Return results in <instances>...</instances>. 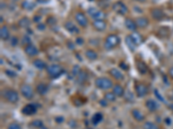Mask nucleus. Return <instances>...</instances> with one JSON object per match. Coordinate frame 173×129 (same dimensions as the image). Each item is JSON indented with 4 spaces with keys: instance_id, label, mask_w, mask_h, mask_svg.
Instances as JSON below:
<instances>
[{
    "instance_id": "obj_1",
    "label": "nucleus",
    "mask_w": 173,
    "mask_h": 129,
    "mask_svg": "<svg viewBox=\"0 0 173 129\" xmlns=\"http://www.w3.org/2000/svg\"><path fill=\"white\" fill-rule=\"evenodd\" d=\"M1 97L9 103L15 104L19 100L18 92L12 88H4L1 91Z\"/></svg>"
},
{
    "instance_id": "obj_2",
    "label": "nucleus",
    "mask_w": 173,
    "mask_h": 129,
    "mask_svg": "<svg viewBox=\"0 0 173 129\" xmlns=\"http://www.w3.org/2000/svg\"><path fill=\"white\" fill-rule=\"evenodd\" d=\"M94 84L98 89L102 91H108L110 89H113L114 87V82L110 78L106 77L97 78L94 81Z\"/></svg>"
},
{
    "instance_id": "obj_3",
    "label": "nucleus",
    "mask_w": 173,
    "mask_h": 129,
    "mask_svg": "<svg viewBox=\"0 0 173 129\" xmlns=\"http://www.w3.org/2000/svg\"><path fill=\"white\" fill-rule=\"evenodd\" d=\"M46 71L48 76L52 78V79H55V78H59L62 73H63V68L60 66V65H56V64H52V65H49L48 66V67L46 68Z\"/></svg>"
},
{
    "instance_id": "obj_4",
    "label": "nucleus",
    "mask_w": 173,
    "mask_h": 129,
    "mask_svg": "<svg viewBox=\"0 0 173 129\" xmlns=\"http://www.w3.org/2000/svg\"><path fill=\"white\" fill-rule=\"evenodd\" d=\"M119 43V38L118 35L114 34H110L106 36V40H105V43H104V47L106 50H110L113 49L115 47H117Z\"/></svg>"
},
{
    "instance_id": "obj_5",
    "label": "nucleus",
    "mask_w": 173,
    "mask_h": 129,
    "mask_svg": "<svg viewBox=\"0 0 173 129\" xmlns=\"http://www.w3.org/2000/svg\"><path fill=\"white\" fill-rule=\"evenodd\" d=\"M20 93L27 100H31L34 97L35 95L34 90L32 89V87L30 85H29V84H26V83L21 85V87H20Z\"/></svg>"
},
{
    "instance_id": "obj_6",
    "label": "nucleus",
    "mask_w": 173,
    "mask_h": 129,
    "mask_svg": "<svg viewBox=\"0 0 173 129\" xmlns=\"http://www.w3.org/2000/svg\"><path fill=\"white\" fill-rule=\"evenodd\" d=\"M134 91H135V94L138 97H145L149 92L148 87L144 83L141 82H137L135 83Z\"/></svg>"
},
{
    "instance_id": "obj_7",
    "label": "nucleus",
    "mask_w": 173,
    "mask_h": 129,
    "mask_svg": "<svg viewBox=\"0 0 173 129\" xmlns=\"http://www.w3.org/2000/svg\"><path fill=\"white\" fill-rule=\"evenodd\" d=\"M113 11L116 12L117 14H119V15L125 16V15H127V12H128V8H127V6L123 2L117 1L113 5Z\"/></svg>"
},
{
    "instance_id": "obj_8",
    "label": "nucleus",
    "mask_w": 173,
    "mask_h": 129,
    "mask_svg": "<svg viewBox=\"0 0 173 129\" xmlns=\"http://www.w3.org/2000/svg\"><path fill=\"white\" fill-rule=\"evenodd\" d=\"M88 12L94 20H104L106 17V14L105 12L102 11H98L95 8H89L88 10Z\"/></svg>"
},
{
    "instance_id": "obj_9",
    "label": "nucleus",
    "mask_w": 173,
    "mask_h": 129,
    "mask_svg": "<svg viewBox=\"0 0 173 129\" xmlns=\"http://www.w3.org/2000/svg\"><path fill=\"white\" fill-rule=\"evenodd\" d=\"M75 19L76 21V23L79 24L82 28H86L88 26V18L86 16V15L81 11H77L75 14Z\"/></svg>"
},
{
    "instance_id": "obj_10",
    "label": "nucleus",
    "mask_w": 173,
    "mask_h": 129,
    "mask_svg": "<svg viewBox=\"0 0 173 129\" xmlns=\"http://www.w3.org/2000/svg\"><path fill=\"white\" fill-rule=\"evenodd\" d=\"M21 111L24 115L31 116V115H34L37 112V106L35 104H33V103H29V104H26L24 107H23Z\"/></svg>"
},
{
    "instance_id": "obj_11",
    "label": "nucleus",
    "mask_w": 173,
    "mask_h": 129,
    "mask_svg": "<svg viewBox=\"0 0 173 129\" xmlns=\"http://www.w3.org/2000/svg\"><path fill=\"white\" fill-rule=\"evenodd\" d=\"M64 28L71 35H78L80 33V29H78V27L70 21H68L64 24Z\"/></svg>"
},
{
    "instance_id": "obj_12",
    "label": "nucleus",
    "mask_w": 173,
    "mask_h": 129,
    "mask_svg": "<svg viewBox=\"0 0 173 129\" xmlns=\"http://www.w3.org/2000/svg\"><path fill=\"white\" fill-rule=\"evenodd\" d=\"M24 53L28 56H30V57H34V56L38 54L39 51L36 48V47L34 46L33 44H29V45L25 46V47H24Z\"/></svg>"
},
{
    "instance_id": "obj_13",
    "label": "nucleus",
    "mask_w": 173,
    "mask_h": 129,
    "mask_svg": "<svg viewBox=\"0 0 173 129\" xmlns=\"http://www.w3.org/2000/svg\"><path fill=\"white\" fill-rule=\"evenodd\" d=\"M109 74L111 75L112 78H114L115 80H118V81H122L125 78L123 73L119 70V69H117V68H112V69H110L109 70Z\"/></svg>"
},
{
    "instance_id": "obj_14",
    "label": "nucleus",
    "mask_w": 173,
    "mask_h": 129,
    "mask_svg": "<svg viewBox=\"0 0 173 129\" xmlns=\"http://www.w3.org/2000/svg\"><path fill=\"white\" fill-rule=\"evenodd\" d=\"M131 113H132V115L133 119L136 121H138V122H142V121H144L145 120V115L139 109H138V108H133L131 111Z\"/></svg>"
},
{
    "instance_id": "obj_15",
    "label": "nucleus",
    "mask_w": 173,
    "mask_h": 129,
    "mask_svg": "<svg viewBox=\"0 0 173 129\" xmlns=\"http://www.w3.org/2000/svg\"><path fill=\"white\" fill-rule=\"evenodd\" d=\"M145 107H146V108L150 112H155V111L158 110V108H159V103L155 100H153V99H148V100L145 101Z\"/></svg>"
},
{
    "instance_id": "obj_16",
    "label": "nucleus",
    "mask_w": 173,
    "mask_h": 129,
    "mask_svg": "<svg viewBox=\"0 0 173 129\" xmlns=\"http://www.w3.org/2000/svg\"><path fill=\"white\" fill-rule=\"evenodd\" d=\"M48 91V86L47 85L46 83H39L36 87H35V91L37 94H39L40 96H44L47 94Z\"/></svg>"
},
{
    "instance_id": "obj_17",
    "label": "nucleus",
    "mask_w": 173,
    "mask_h": 129,
    "mask_svg": "<svg viewBox=\"0 0 173 129\" xmlns=\"http://www.w3.org/2000/svg\"><path fill=\"white\" fill-rule=\"evenodd\" d=\"M112 90H113V92L114 93V95H115L117 97H122V96H125V93H126L124 88L119 83L114 84Z\"/></svg>"
},
{
    "instance_id": "obj_18",
    "label": "nucleus",
    "mask_w": 173,
    "mask_h": 129,
    "mask_svg": "<svg viewBox=\"0 0 173 129\" xmlns=\"http://www.w3.org/2000/svg\"><path fill=\"white\" fill-rule=\"evenodd\" d=\"M92 25L98 31H104L106 28V24L104 20H94L93 22Z\"/></svg>"
},
{
    "instance_id": "obj_19",
    "label": "nucleus",
    "mask_w": 173,
    "mask_h": 129,
    "mask_svg": "<svg viewBox=\"0 0 173 129\" xmlns=\"http://www.w3.org/2000/svg\"><path fill=\"white\" fill-rule=\"evenodd\" d=\"M151 15L152 18L155 19V20H157V21H160V20H162V19L164 18V16L163 11L160 10V9H158V8L152 9V10L151 11Z\"/></svg>"
},
{
    "instance_id": "obj_20",
    "label": "nucleus",
    "mask_w": 173,
    "mask_h": 129,
    "mask_svg": "<svg viewBox=\"0 0 173 129\" xmlns=\"http://www.w3.org/2000/svg\"><path fill=\"white\" fill-rule=\"evenodd\" d=\"M135 23L137 24V27L140 29H145L149 25V20L145 16H140L135 20Z\"/></svg>"
},
{
    "instance_id": "obj_21",
    "label": "nucleus",
    "mask_w": 173,
    "mask_h": 129,
    "mask_svg": "<svg viewBox=\"0 0 173 129\" xmlns=\"http://www.w3.org/2000/svg\"><path fill=\"white\" fill-rule=\"evenodd\" d=\"M136 67H137V70L138 71V72L140 74H146L147 71H148V67L141 60H136Z\"/></svg>"
},
{
    "instance_id": "obj_22",
    "label": "nucleus",
    "mask_w": 173,
    "mask_h": 129,
    "mask_svg": "<svg viewBox=\"0 0 173 129\" xmlns=\"http://www.w3.org/2000/svg\"><path fill=\"white\" fill-rule=\"evenodd\" d=\"M0 38L4 41H6L10 38V30L6 25L2 26L0 29Z\"/></svg>"
},
{
    "instance_id": "obj_23",
    "label": "nucleus",
    "mask_w": 173,
    "mask_h": 129,
    "mask_svg": "<svg viewBox=\"0 0 173 129\" xmlns=\"http://www.w3.org/2000/svg\"><path fill=\"white\" fill-rule=\"evenodd\" d=\"M125 25H126L127 29L130 30V31H132V32H134L137 29V24L135 23V21H133L131 18H126V20H125Z\"/></svg>"
},
{
    "instance_id": "obj_24",
    "label": "nucleus",
    "mask_w": 173,
    "mask_h": 129,
    "mask_svg": "<svg viewBox=\"0 0 173 129\" xmlns=\"http://www.w3.org/2000/svg\"><path fill=\"white\" fill-rule=\"evenodd\" d=\"M21 7L23 9H24V10L31 11L35 7V3L33 2V1H31V0H24L21 4Z\"/></svg>"
},
{
    "instance_id": "obj_25",
    "label": "nucleus",
    "mask_w": 173,
    "mask_h": 129,
    "mask_svg": "<svg viewBox=\"0 0 173 129\" xmlns=\"http://www.w3.org/2000/svg\"><path fill=\"white\" fill-rule=\"evenodd\" d=\"M18 26L20 28H23V29H29L30 24H31V21L29 17L27 16H24V17H22L19 21H18Z\"/></svg>"
},
{
    "instance_id": "obj_26",
    "label": "nucleus",
    "mask_w": 173,
    "mask_h": 129,
    "mask_svg": "<svg viewBox=\"0 0 173 129\" xmlns=\"http://www.w3.org/2000/svg\"><path fill=\"white\" fill-rule=\"evenodd\" d=\"M125 41H126V44H127V47L130 49L131 52H134L135 49H136V47L137 45L135 44V42L133 41L132 38L131 37V35H127L125 39Z\"/></svg>"
},
{
    "instance_id": "obj_27",
    "label": "nucleus",
    "mask_w": 173,
    "mask_h": 129,
    "mask_svg": "<svg viewBox=\"0 0 173 129\" xmlns=\"http://www.w3.org/2000/svg\"><path fill=\"white\" fill-rule=\"evenodd\" d=\"M32 64H33V66H34L35 68H37L39 70H43V69H46L47 67H48L46 63L43 60H42V59H34L33 62H32Z\"/></svg>"
},
{
    "instance_id": "obj_28",
    "label": "nucleus",
    "mask_w": 173,
    "mask_h": 129,
    "mask_svg": "<svg viewBox=\"0 0 173 129\" xmlns=\"http://www.w3.org/2000/svg\"><path fill=\"white\" fill-rule=\"evenodd\" d=\"M131 37L132 38V40H133V41L135 42V44L138 46V45H140L142 42H143V38H142V36L141 35L138 33L137 31H134V32H132V34L131 35Z\"/></svg>"
},
{
    "instance_id": "obj_29",
    "label": "nucleus",
    "mask_w": 173,
    "mask_h": 129,
    "mask_svg": "<svg viewBox=\"0 0 173 129\" xmlns=\"http://www.w3.org/2000/svg\"><path fill=\"white\" fill-rule=\"evenodd\" d=\"M85 55L89 60H95L98 58V53L93 49H88L85 52Z\"/></svg>"
},
{
    "instance_id": "obj_30",
    "label": "nucleus",
    "mask_w": 173,
    "mask_h": 129,
    "mask_svg": "<svg viewBox=\"0 0 173 129\" xmlns=\"http://www.w3.org/2000/svg\"><path fill=\"white\" fill-rule=\"evenodd\" d=\"M116 96L114 93L113 91H108V92H106L104 94V99L106 101H107L108 103H114L116 101Z\"/></svg>"
},
{
    "instance_id": "obj_31",
    "label": "nucleus",
    "mask_w": 173,
    "mask_h": 129,
    "mask_svg": "<svg viewBox=\"0 0 173 129\" xmlns=\"http://www.w3.org/2000/svg\"><path fill=\"white\" fill-rule=\"evenodd\" d=\"M102 119H103V115H102V114L101 113V112H97V113H95L93 115L92 117V122L93 125H97V124H99L101 120H102Z\"/></svg>"
},
{
    "instance_id": "obj_32",
    "label": "nucleus",
    "mask_w": 173,
    "mask_h": 129,
    "mask_svg": "<svg viewBox=\"0 0 173 129\" xmlns=\"http://www.w3.org/2000/svg\"><path fill=\"white\" fill-rule=\"evenodd\" d=\"M143 129H161L156 123L152 121H145L143 124Z\"/></svg>"
},
{
    "instance_id": "obj_33",
    "label": "nucleus",
    "mask_w": 173,
    "mask_h": 129,
    "mask_svg": "<svg viewBox=\"0 0 173 129\" xmlns=\"http://www.w3.org/2000/svg\"><path fill=\"white\" fill-rule=\"evenodd\" d=\"M87 78H88V75L86 73L85 71H80V73L78 74L77 76V79H78V82L80 83H83L87 81Z\"/></svg>"
},
{
    "instance_id": "obj_34",
    "label": "nucleus",
    "mask_w": 173,
    "mask_h": 129,
    "mask_svg": "<svg viewBox=\"0 0 173 129\" xmlns=\"http://www.w3.org/2000/svg\"><path fill=\"white\" fill-rule=\"evenodd\" d=\"M30 126H32V128H43V123L41 120H34L33 121L30 122Z\"/></svg>"
},
{
    "instance_id": "obj_35",
    "label": "nucleus",
    "mask_w": 173,
    "mask_h": 129,
    "mask_svg": "<svg viewBox=\"0 0 173 129\" xmlns=\"http://www.w3.org/2000/svg\"><path fill=\"white\" fill-rule=\"evenodd\" d=\"M10 42L12 47H16L18 44V38L17 36H12L10 39Z\"/></svg>"
},
{
    "instance_id": "obj_36",
    "label": "nucleus",
    "mask_w": 173,
    "mask_h": 129,
    "mask_svg": "<svg viewBox=\"0 0 173 129\" xmlns=\"http://www.w3.org/2000/svg\"><path fill=\"white\" fill-rule=\"evenodd\" d=\"M80 71H81V68L79 67V66H75L74 67H73V70H72V73H73V75L74 76H75V77H77L78 76V74L80 73Z\"/></svg>"
},
{
    "instance_id": "obj_37",
    "label": "nucleus",
    "mask_w": 173,
    "mask_h": 129,
    "mask_svg": "<svg viewBox=\"0 0 173 129\" xmlns=\"http://www.w3.org/2000/svg\"><path fill=\"white\" fill-rule=\"evenodd\" d=\"M22 43H23V45L25 44L26 46H27V45H29V44H31V41H30V38L29 36H27V35L23 36V40H22Z\"/></svg>"
},
{
    "instance_id": "obj_38",
    "label": "nucleus",
    "mask_w": 173,
    "mask_h": 129,
    "mask_svg": "<svg viewBox=\"0 0 173 129\" xmlns=\"http://www.w3.org/2000/svg\"><path fill=\"white\" fill-rule=\"evenodd\" d=\"M154 95L156 96V97H157L158 99H159V100L162 101V102H164V97H163L161 95H160V93L159 92V91H158V90H155V91H154Z\"/></svg>"
},
{
    "instance_id": "obj_39",
    "label": "nucleus",
    "mask_w": 173,
    "mask_h": 129,
    "mask_svg": "<svg viewBox=\"0 0 173 129\" xmlns=\"http://www.w3.org/2000/svg\"><path fill=\"white\" fill-rule=\"evenodd\" d=\"M8 129H20V126H19V124L14 122V123H12V124L9 126Z\"/></svg>"
},
{
    "instance_id": "obj_40",
    "label": "nucleus",
    "mask_w": 173,
    "mask_h": 129,
    "mask_svg": "<svg viewBox=\"0 0 173 129\" xmlns=\"http://www.w3.org/2000/svg\"><path fill=\"white\" fill-rule=\"evenodd\" d=\"M75 43L77 45H83L84 44V40L82 37H77L76 40H75Z\"/></svg>"
},
{
    "instance_id": "obj_41",
    "label": "nucleus",
    "mask_w": 173,
    "mask_h": 129,
    "mask_svg": "<svg viewBox=\"0 0 173 129\" xmlns=\"http://www.w3.org/2000/svg\"><path fill=\"white\" fill-rule=\"evenodd\" d=\"M36 28L38 29V30H41V31H43L44 29H45V28H46V26H45V24H37V26H36Z\"/></svg>"
},
{
    "instance_id": "obj_42",
    "label": "nucleus",
    "mask_w": 173,
    "mask_h": 129,
    "mask_svg": "<svg viewBox=\"0 0 173 129\" xmlns=\"http://www.w3.org/2000/svg\"><path fill=\"white\" fill-rule=\"evenodd\" d=\"M41 19H42V17H41L40 16H35L34 18H33L34 22L37 23V24H40V22H41Z\"/></svg>"
},
{
    "instance_id": "obj_43",
    "label": "nucleus",
    "mask_w": 173,
    "mask_h": 129,
    "mask_svg": "<svg viewBox=\"0 0 173 129\" xmlns=\"http://www.w3.org/2000/svg\"><path fill=\"white\" fill-rule=\"evenodd\" d=\"M107 103H108V102H107V101H106L104 98L101 100V101H100V104H101V105H102V107H106V106L107 105Z\"/></svg>"
},
{
    "instance_id": "obj_44",
    "label": "nucleus",
    "mask_w": 173,
    "mask_h": 129,
    "mask_svg": "<svg viewBox=\"0 0 173 129\" xmlns=\"http://www.w3.org/2000/svg\"><path fill=\"white\" fill-rule=\"evenodd\" d=\"M169 76L171 77L172 79H173V66L172 67H171L170 70H169Z\"/></svg>"
},
{
    "instance_id": "obj_45",
    "label": "nucleus",
    "mask_w": 173,
    "mask_h": 129,
    "mask_svg": "<svg viewBox=\"0 0 173 129\" xmlns=\"http://www.w3.org/2000/svg\"><path fill=\"white\" fill-rule=\"evenodd\" d=\"M68 47H69L70 49H75V45H74V43H72V42H70V41L68 42Z\"/></svg>"
},
{
    "instance_id": "obj_46",
    "label": "nucleus",
    "mask_w": 173,
    "mask_h": 129,
    "mask_svg": "<svg viewBox=\"0 0 173 129\" xmlns=\"http://www.w3.org/2000/svg\"><path fill=\"white\" fill-rule=\"evenodd\" d=\"M119 66H120V67H122V68H123V69H125V70L127 69V66H126V64H125V63H123V62H121V63L119 64Z\"/></svg>"
},
{
    "instance_id": "obj_47",
    "label": "nucleus",
    "mask_w": 173,
    "mask_h": 129,
    "mask_svg": "<svg viewBox=\"0 0 173 129\" xmlns=\"http://www.w3.org/2000/svg\"><path fill=\"white\" fill-rule=\"evenodd\" d=\"M132 1H135V2H145V0H132Z\"/></svg>"
},
{
    "instance_id": "obj_48",
    "label": "nucleus",
    "mask_w": 173,
    "mask_h": 129,
    "mask_svg": "<svg viewBox=\"0 0 173 129\" xmlns=\"http://www.w3.org/2000/svg\"><path fill=\"white\" fill-rule=\"evenodd\" d=\"M0 17H1V23H3V21H4V20H3V16H1Z\"/></svg>"
},
{
    "instance_id": "obj_49",
    "label": "nucleus",
    "mask_w": 173,
    "mask_h": 129,
    "mask_svg": "<svg viewBox=\"0 0 173 129\" xmlns=\"http://www.w3.org/2000/svg\"><path fill=\"white\" fill-rule=\"evenodd\" d=\"M171 108H172V109L173 110V104H172V105H171Z\"/></svg>"
},
{
    "instance_id": "obj_50",
    "label": "nucleus",
    "mask_w": 173,
    "mask_h": 129,
    "mask_svg": "<svg viewBox=\"0 0 173 129\" xmlns=\"http://www.w3.org/2000/svg\"><path fill=\"white\" fill-rule=\"evenodd\" d=\"M13 2H17V1H19V0H12Z\"/></svg>"
}]
</instances>
